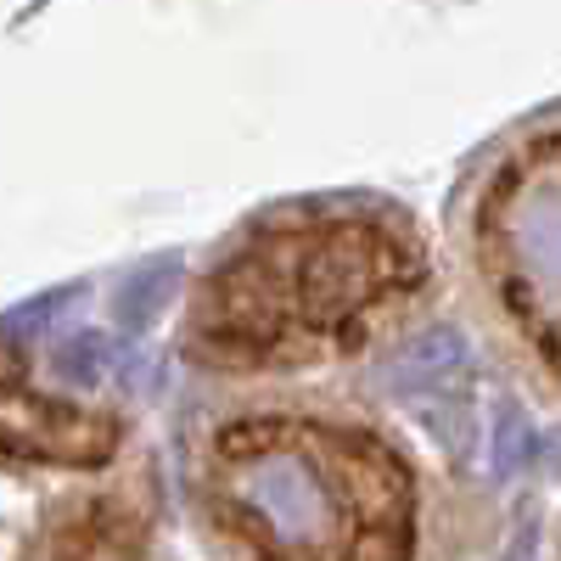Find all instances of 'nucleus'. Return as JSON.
<instances>
[{
    "instance_id": "nucleus-1",
    "label": "nucleus",
    "mask_w": 561,
    "mask_h": 561,
    "mask_svg": "<svg viewBox=\"0 0 561 561\" xmlns=\"http://www.w3.org/2000/svg\"><path fill=\"white\" fill-rule=\"evenodd\" d=\"M219 494L275 556H377L359 528L404 517L399 466L320 427H230Z\"/></svg>"
},
{
    "instance_id": "nucleus-2",
    "label": "nucleus",
    "mask_w": 561,
    "mask_h": 561,
    "mask_svg": "<svg viewBox=\"0 0 561 561\" xmlns=\"http://www.w3.org/2000/svg\"><path fill=\"white\" fill-rule=\"evenodd\" d=\"M393 275V248L370 230H314V237H280L253 248L219 280L214 304L203 309L214 359H304L320 337L365 309Z\"/></svg>"
},
{
    "instance_id": "nucleus-6",
    "label": "nucleus",
    "mask_w": 561,
    "mask_h": 561,
    "mask_svg": "<svg viewBox=\"0 0 561 561\" xmlns=\"http://www.w3.org/2000/svg\"><path fill=\"white\" fill-rule=\"evenodd\" d=\"M102 365H107V343L102 337H73L62 354H57V370H62V377L68 382H79V388H90V382H96L102 377Z\"/></svg>"
},
{
    "instance_id": "nucleus-8",
    "label": "nucleus",
    "mask_w": 561,
    "mask_h": 561,
    "mask_svg": "<svg viewBox=\"0 0 561 561\" xmlns=\"http://www.w3.org/2000/svg\"><path fill=\"white\" fill-rule=\"evenodd\" d=\"M62 298H68V293H45L39 304H28V309H18V314H12L7 325H12V332H34V325H39V320H51V314L62 309Z\"/></svg>"
},
{
    "instance_id": "nucleus-5",
    "label": "nucleus",
    "mask_w": 561,
    "mask_h": 561,
    "mask_svg": "<svg viewBox=\"0 0 561 561\" xmlns=\"http://www.w3.org/2000/svg\"><path fill=\"white\" fill-rule=\"evenodd\" d=\"M174 280H180V259L169 253V259H152V264H140L124 287H118V304H113V314H118V325L124 332H140L158 309H163V298L174 293Z\"/></svg>"
},
{
    "instance_id": "nucleus-7",
    "label": "nucleus",
    "mask_w": 561,
    "mask_h": 561,
    "mask_svg": "<svg viewBox=\"0 0 561 561\" xmlns=\"http://www.w3.org/2000/svg\"><path fill=\"white\" fill-rule=\"evenodd\" d=\"M455 359H460V337L455 332H438V337H421L399 370H404V377H438V370L455 365Z\"/></svg>"
},
{
    "instance_id": "nucleus-3",
    "label": "nucleus",
    "mask_w": 561,
    "mask_h": 561,
    "mask_svg": "<svg viewBox=\"0 0 561 561\" xmlns=\"http://www.w3.org/2000/svg\"><path fill=\"white\" fill-rule=\"evenodd\" d=\"M483 242L511 314L561 365V140L511 163L489 197Z\"/></svg>"
},
{
    "instance_id": "nucleus-4",
    "label": "nucleus",
    "mask_w": 561,
    "mask_h": 561,
    "mask_svg": "<svg viewBox=\"0 0 561 561\" xmlns=\"http://www.w3.org/2000/svg\"><path fill=\"white\" fill-rule=\"evenodd\" d=\"M113 421L79 415L62 404H45L18 382H0V449L28 460H62V466H96L113 455Z\"/></svg>"
}]
</instances>
